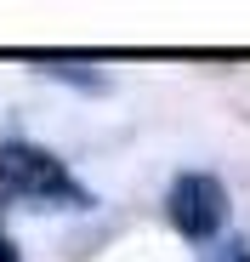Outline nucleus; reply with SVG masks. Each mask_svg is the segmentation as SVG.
I'll list each match as a JSON object with an SVG mask.
<instances>
[{"mask_svg":"<svg viewBox=\"0 0 250 262\" xmlns=\"http://www.w3.org/2000/svg\"><path fill=\"white\" fill-rule=\"evenodd\" d=\"M34 74H46V80H63V85H80V92H103L108 74L91 63V57H29Z\"/></svg>","mask_w":250,"mask_h":262,"instance_id":"3","label":"nucleus"},{"mask_svg":"<svg viewBox=\"0 0 250 262\" xmlns=\"http://www.w3.org/2000/svg\"><path fill=\"white\" fill-rule=\"evenodd\" d=\"M205 262H250V245H244V239H216Z\"/></svg>","mask_w":250,"mask_h":262,"instance_id":"4","label":"nucleus"},{"mask_svg":"<svg viewBox=\"0 0 250 262\" xmlns=\"http://www.w3.org/2000/svg\"><path fill=\"white\" fill-rule=\"evenodd\" d=\"M0 262H23V256H17V239H12L6 228H0Z\"/></svg>","mask_w":250,"mask_h":262,"instance_id":"5","label":"nucleus"},{"mask_svg":"<svg viewBox=\"0 0 250 262\" xmlns=\"http://www.w3.org/2000/svg\"><path fill=\"white\" fill-rule=\"evenodd\" d=\"M165 216H171V228L193 245H216V234L228 228V188L222 177L211 171H182L165 194Z\"/></svg>","mask_w":250,"mask_h":262,"instance_id":"2","label":"nucleus"},{"mask_svg":"<svg viewBox=\"0 0 250 262\" xmlns=\"http://www.w3.org/2000/svg\"><path fill=\"white\" fill-rule=\"evenodd\" d=\"M0 200L34 211H91V188L74 183V171L34 143H0Z\"/></svg>","mask_w":250,"mask_h":262,"instance_id":"1","label":"nucleus"}]
</instances>
